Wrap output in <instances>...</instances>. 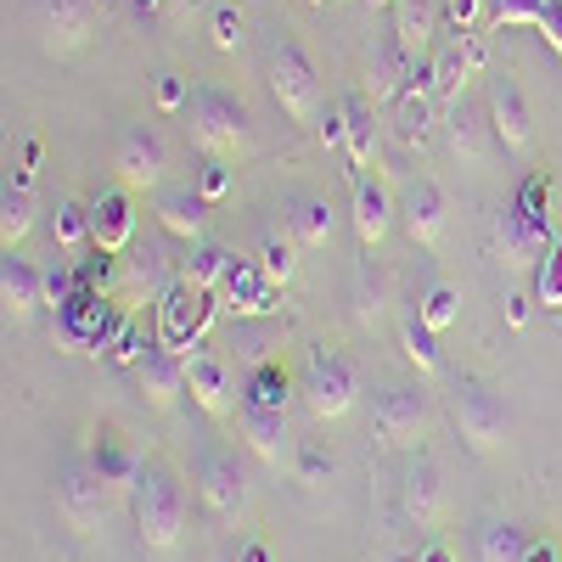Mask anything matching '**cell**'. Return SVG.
<instances>
[{
	"instance_id": "74e56055",
	"label": "cell",
	"mask_w": 562,
	"mask_h": 562,
	"mask_svg": "<svg viewBox=\"0 0 562 562\" xmlns=\"http://www.w3.org/2000/svg\"><path fill=\"white\" fill-rule=\"evenodd\" d=\"M248 405H265V411H281V405H288V371H281L276 360H259L254 383H248Z\"/></svg>"
},
{
	"instance_id": "60d3db41",
	"label": "cell",
	"mask_w": 562,
	"mask_h": 562,
	"mask_svg": "<svg viewBox=\"0 0 562 562\" xmlns=\"http://www.w3.org/2000/svg\"><path fill=\"white\" fill-rule=\"evenodd\" d=\"M535 304L540 310H562V243H551V254L535 270Z\"/></svg>"
},
{
	"instance_id": "f1b7e54d",
	"label": "cell",
	"mask_w": 562,
	"mask_h": 562,
	"mask_svg": "<svg viewBox=\"0 0 562 562\" xmlns=\"http://www.w3.org/2000/svg\"><path fill=\"white\" fill-rule=\"evenodd\" d=\"M90 467L102 473V484H108L113 495L135 490V479H140V456H135L119 434H102V439H97V450H90Z\"/></svg>"
},
{
	"instance_id": "2e32d148",
	"label": "cell",
	"mask_w": 562,
	"mask_h": 562,
	"mask_svg": "<svg viewBox=\"0 0 562 562\" xmlns=\"http://www.w3.org/2000/svg\"><path fill=\"white\" fill-rule=\"evenodd\" d=\"M135 383H140V394H147L153 411H175L180 394H192L186 389V355H175L164 344H153L147 355L135 360Z\"/></svg>"
},
{
	"instance_id": "d4e9b609",
	"label": "cell",
	"mask_w": 562,
	"mask_h": 562,
	"mask_svg": "<svg viewBox=\"0 0 562 562\" xmlns=\"http://www.w3.org/2000/svg\"><path fill=\"white\" fill-rule=\"evenodd\" d=\"M90 243H97L102 254H113V259L135 243V214H130L124 192H102L97 203H90Z\"/></svg>"
},
{
	"instance_id": "44dd1931",
	"label": "cell",
	"mask_w": 562,
	"mask_h": 562,
	"mask_svg": "<svg viewBox=\"0 0 562 562\" xmlns=\"http://www.w3.org/2000/svg\"><path fill=\"white\" fill-rule=\"evenodd\" d=\"M243 439H248V450H254L259 461H270V467H293L299 439H293V428H288V416H281V411L243 405Z\"/></svg>"
},
{
	"instance_id": "ffe728a7",
	"label": "cell",
	"mask_w": 562,
	"mask_h": 562,
	"mask_svg": "<svg viewBox=\"0 0 562 562\" xmlns=\"http://www.w3.org/2000/svg\"><path fill=\"white\" fill-rule=\"evenodd\" d=\"M186 389H192V400L209 411V416H225L231 405H237V378H231V366L209 349L186 355Z\"/></svg>"
},
{
	"instance_id": "e575fe53",
	"label": "cell",
	"mask_w": 562,
	"mask_h": 562,
	"mask_svg": "<svg viewBox=\"0 0 562 562\" xmlns=\"http://www.w3.org/2000/svg\"><path fill=\"white\" fill-rule=\"evenodd\" d=\"M524 551H529V540H524V529L518 524H484L479 529V562H524Z\"/></svg>"
},
{
	"instance_id": "b9f144b4",
	"label": "cell",
	"mask_w": 562,
	"mask_h": 562,
	"mask_svg": "<svg viewBox=\"0 0 562 562\" xmlns=\"http://www.w3.org/2000/svg\"><path fill=\"white\" fill-rule=\"evenodd\" d=\"M378 315H383V276L371 265H360V276H355V321L371 326Z\"/></svg>"
},
{
	"instance_id": "9c48e42d",
	"label": "cell",
	"mask_w": 562,
	"mask_h": 562,
	"mask_svg": "<svg viewBox=\"0 0 562 562\" xmlns=\"http://www.w3.org/2000/svg\"><path fill=\"white\" fill-rule=\"evenodd\" d=\"M209 299L203 288H192V281H175V288L158 299V344L164 349H198V338L209 333Z\"/></svg>"
},
{
	"instance_id": "5bb4252c",
	"label": "cell",
	"mask_w": 562,
	"mask_h": 562,
	"mask_svg": "<svg viewBox=\"0 0 562 562\" xmlns=\"http://www.w3.org/2000/svg\"><path fill=\"white\" fill-rule=\"evenodd\" d=\"M198 490H203V501H209L214 518H237V512L248 506V479H243L237 456H225V450H203V461H198Z\"/></svg>"
},
{
	"instance_id": "1f68e13d",
	"label": "cell",
	"mask_w": 562,
	"mask_h": 562,
	"mask_svg": "<svg viewBox=\"0 0 562 562\" xmlns=\"http://www.w3.org/2000/svg\"><path fill=\"white\" fill-rule=\"evenodd\" d=\"M34 225V192L23 180H7V192H0V248H18Z\"/></svg>"
},
{
	"instance_id": "52a82bcc",
	"label": "cell",
	"mask_w": 562,
	"mask_h": 562,
	"mask_svg": "<svg viewBox=\"0 0 562 562\" xmlns=\"http://www.w3.org/2000/svg\"><path fill=\"white\" fill-rule=\"evenodd\" d=\"M108 501L113 490L102 484V473L90 461H68L63 467V479H57V506H63V524L74 535H97L102 518H108Z\"/></svg>"
},
{
	"instance_id": "9a60e30c",
	"label": "cell",
	"mask_w": 562,
	"mask_h": 562,
	"mask_svg": "<svg viewBox=\"0 0 562 562\" xmlns=\"http://www.w3.org/2000/svg\"><path fill=\"white\" fill-rule=\"evenodd\" d=\"M411 79H422V68L400 52V40L371 45V57H366V102L371 108H394Z\"/></svg>"
},
{
	"instance_id": "7c38bea8",
	"label": "cell",
	"mask_w": 562,
	"mask_h": 562,
	"mask_svg": "<svg viewBox=\"0 0 562 562\" xmlns=\"http://www.w3.org/2000/svg\"><path fill=\"white\" fill-rule=\"evenodd\" d=\"M220 299H225V310L237 315V321H265V315L281 310V288L265 276V265L237 259V254H231V270L220 281Z\"/></svg>"
},
{
	"instance_id": "f6af8a7d",
	"label": "cell",
	"mask_w": 562,
	"mask_h": 562,
	"mask_svg": "<svg viewBox=\"0 0 562 562\" xmlns=\"http://www.w3.org/2000/svg\"><path fill=\"white\" fill-rule=\"evenodd\" d=\"M439 12H445L450 34H479V23H484V0H439Z\"/></svg>"
},
{
	"instance_id": "4fadbf2b",
	"label": "cell",
	"mask_w": 562,
	"mask_h": 562,
	"mask_svg": "<svg viewBox=\"0 0 562 562\" xmlns=\"http://www.w3.org/2000/svg\"><path fill=\"white\" fill-rule=\"evenodd\" d=\"M113 169L130 192H158L164 186V169H169V153L153 130H124L119 147H113Z\"/></svg>"
},
{
	"instance_id": "7dc6e473",
	"label": "cell",
	"mask_w": 562,
	"mask_h": 562,
	"mask_svg": "<svg viewBox=\"0 0 562 562\" xmlns=\"http://www.w3.org/2000/svg\"><path fill=\"white\" fill-rule=\"evenodd\" d=\"M209 29H214V45H220V52H237V45L248 40V34H243V12H237V7H214V23H209Z\"/></svg>"
},
{
	"instance_id": "d6a6232c",
	"label": "cell",
	"mask_w": 562,
	"mask_h": 562,
	"mask_svg": "<svg viewBox=\"0 0 562 562\" xmlns=\"http://www.w3.org/2000/svg\"><path fill=\"white\" fill-rule=\"evenodd\" d=\"M225 270H231V254L225 248L192 243V248H186V265H180V281H192V288H203V293H220Z\"/></svg>"
},
{
	"instance_id": "6da1fadb",
	"label": "cell",
	"mask_w": 562,
	"mask_h": 562,
	"mask_svg": "<svg viewBox=\"0 0 562 562\" xmlns=\"http://www.w3.org/2000/svg\"><path fill=\"white\" fill-rule=\"evenodd\" d=\"M192 135L209 158H243L254 147V124L248 108L220 85H198L192 90Z\"/></svg>"
},
{
	"instance_id": "4dcf8cb0",
	"label": "cell",
	"mask_w": 562,
	"mask_h": 562,
	"mask_svg": "<svg viewBox=\"0 0 562 562\" xmlns=\"http://www.w3.org/2000/svg\"><path fill=\"white\" fill-rule=\"evenodd\" d=\"M288 209H293V237H299L304 248H326V243H333V231H338V209L326 203V198L299 192Z\"/></svg>"
},
{
	"instance_id": "836d02e7",
	"label": "cell",
	"mask_w": 562,
	"mask_h": 562,
	"mask_svg": "<svg viewBox=\"0 0 562 562\" xmlns=\"http://www.w3.org/2000/svg\"><path fill=\"white\" fill-rule=\"evenodd\" d=\"M400 338H405V360L422 371V378H434V371H439V344H434V326L422 321L416 310H405V321H400Z\"/></svg>"
},
{
	"instance_id": "f907efd6",
	"label": "cell",
	"mask_w": 562,
	"mask_h": 562,
	"mask_svg": "<svg viewBox=\"0 0 562 562\" xmlns=\"http://www.w3.org/2000/svg\"><path fill=\"white\" fill-rule=\"evenodd\" d=\"M315 135L326 140V147H349V130H344V113H321Z\"/></svg>"
},
{
	"instance_id": "4316f807",
	"label": "cell",
	"mask_w": 562,
	"mask_h": 562,
	"mask_svg": "<svg viewBox=\"0 0 562 562\" xmlns=\"http://www.w3.org/2000/svg\"><path fill=\"white\" fill-rule=\"evenodd\" d=\"M490 135H495L490 108L479 113V108L456 102V113H450V153H456L461 164H484V158H490Z\"/></svg>"
},
{
	"instance_id": "bcb514c9",
	"label": "cell",
	"mask_w": 562,
	"mask_h": 562,
	"mask_svg": "<svg viewBox=\"0 0 562 562\" xmlns=\"http://www.w3.org/2000/svg\"><path fill=\"white\" fill-rule=\"evenodd\" d=\"M231 186H237V175H231V158H209L203 175H198V192H203L209 203H220V198H231Z\"/></svg>"
},
{
	"instance_id": "7402d4cb",
	"label": "cell",
	"mask_w": 562,
	"mask_h": 562,
	"mask_svg": "<svg viewBox=\"0 0 562 562\" xmlns=\"http://www.w3.org/2000/svg\"><path fill=\"white\" fill-rule=\"evenodd\" d=\"M473 79V57H467V34H450V40H439L434 45V57H428V68H422V85L434 90V102H461V85Z\"/></svg>"
},
{
	"instance_id": "d6986e66",
	"label": "cell",
	"mask_w": 562,
	"mask_h": 562,
	"mask_svg": "<svg viewBox=\"0 0 562 562\" xmlns=\"http://www.w3.org/2000/svg\"><path fill=\"white\" fill-rule=\"evenodd\" d=\"M349 186H355V237L360 248H378L389 237V225H394V203H389V186L383 180H371L366 169H349Z\"/></svg>"
},
{
	"instance_id": "7bdbcfd3",
	"label": "cell",
	"mask_w": 562,
	"mask_h": 562,
	"mask_svg": "<svg viewBox=\"0 0 562 562\" xmlns=\"http://www.w3.org/2000/svg\"><path fill=\"white\" fill-rule=\"evenodd\" d=\"M540 12H546V0H495L490 23L495 29H540Z\"/></svg>"
},
{
	"instance_id": "277c9868",
	"label": "cell",
	"mask_w": 562,
	"mask_h": 562,
	"mask_svg": "<svg viewBox=\"0 0 562 562\" xmlns=\"http://www.w3.org/2000/svg\"><path fill=\"white\" fill-rule=\"evenodd\" d=\"M270 97L293 124H310V130L321 124V79H315V63L304 57L299 40L270 45Z\"/></svg>"
},
{
	"instance_id": "5b68a950",
	"label": "cell",
	"mask_w": 562,
	"mask_h": 562,
	"mask_svg": "<svg viewBox=\"0 0 562 562\" xmlns=\"http://www.w3.org/2000/svg\"><path fill=\"white\" fill-rule=\"evenodd\" d=\"M450 416H456V434L467 439V450L490 456V450L506 445V405H501L495 389H484V383H456Z\"/></svg>"
},
{
	"instance_id": "ac0fdd59",
	"label": "cell",
	"mask_w": 562,
	"mask_h": 562,
	"mask_svg": "<svg viewBox=\"0 0 562 562\" xmlns=\"http://www.w3.org/2000/svg\"><path fill=\"white\" fill-rule=\"evenodd\" d=\"M394 40H400V52L416 63V68H428L434 57V34H439V0H394Z\"/></svg>"
},
{
	"instance_id": "681fc988",
	"label": "cell",
	"mask_w": 562,
	"mask_h": 562,
	"mask_svg": "<svg viewBox=\"0 0 562 562\" xmlns=\"http://www.w3.org/2000/svg\"><path fill=\"white\" fill-rule=\"evenodd\" d=\"M158 108H164V113L186 108V79H180V74H158Z\"/></svg>"
},
{
	"instance_id": "e0dca14e",
	"label": "cell",
	"mask_w": 562,
	"mask_h": 562,
	"mask_svg": "<svg viewBox=\"0 0 562 562\" xmlns=\"http://www.w3.org/2000/svg\"><path fill=\"white\" fill-rule=\"evenodd\" d=\"M400 220H405V237L416 248H439V237H445V192L434 180H405L400 186Z\"/></svg>"
},
{
	"instance_id": "c3c4849f",
	"label": "cell",
	"mask_w": 562,
	"mask_h": 562,
	"mask_svg": "<svg viewBox=\"0 0 562 562\" xmlns=\"http://www.w3.org/2000/svg\"><path fill=\"white\" fill-rule=\"evenodd\" d=\"M540 40L562 57V0H546V12H540Z\"/></svg>"
},
{
	"instance_id": "3957f363",
	"label": "cell",
	"mask_w": 562,
	"mask_h": 562,
	"mask_svg": "<svg viewBox=\"0 0 562 562\" xmlns=\"http://www.w3.org/2000/svg\"><path fill=\"white\" fill-rule=\"evenodd\" d=\"M135 524H140V546L147 551H175L186 535V495L164 467H140L135 479Z\"/></svg>"
},
{
	"instance_id": "db71d44e",
	"label": "cell",
	"mask_w": 562,
	"mask_h": 562,
	"mask_svg": "<svg viewBox=\"0 0 562 562\" xmlns=\"http://www.w3.org/2000/svg\"><path fill=\"white\" fill-rule=\"evenodd\" d=\"M529 304H535V299H512V310H506L512 326H524V321H529Z\"/></svg>"
},
{
	"instance_id": "ab89813d",
	"label": "cell",
	"mask_w": 562,
	"mask_h": 562,
	"mask_svg": "<svg viewBox=\"0 0 562 562\" xmlns=\"http://www.w3.org/2000/svg\"><path fill=\"white\" fill-rule=\"evenodd\" d=\"M293 479H299L304 490H321L326 479H333V456H326L315 439H299V450H293Z\"/></svg>"
},
{
	"instance_id": "8d00e7d4",
	"label": "cell",
	"mask_w": 562,
	"mask_h": 562,
	"mask_svg": "<svg viewBox=\"0 0 562 562\" xmlns=\"http://www.w3.org/2000/svg\"><path fill=\"white\" fill-rule=\"evenodd\" d=\"M52 237H57V248L79 254V248L90 243V209H79V203H57V209H52Z\"/></svg>"
},
{
	"instance_id": "7a4b0ae2",
	"label": "cell",
	"mask_w": 562,
	"mask_h": 562,
	"mask_svg": "<svg viewBox=\"0 0 562 562\" xmlns=\"http://www.w3.org/2000/svg\"><path fill=\"white\" fill-rule=\"evenodd\" d=\"M299 394H304V405H310L321 422L349 416L355 400H360L355 360H349L344 349H333V344H315V349L304 355V371H299Z\"/></svg>"
},
{
	"instance_id": "8992f818",
	"label": "cell",
	"mask_w": 562,
	"mask_h": 562,
	"mask_svg": "<svg viewBox=\"0 0 562 562\" xmlns=\"http://www.w3.org/2000/svg\"><path fill=\"white\" fill-rule=\"evenodd\" d=\"M490 243H495V259H501L506 270L535 276V270H540V259H546V254H551V243H557V231L535 225L518 203H506V209L495 214V225H490Z\"/></svg>"
},
{
	"instance_id": "d590c367",
	"label": "cell",
	"mask_w": 562,
	"mask_h": 562,
	"mask_svg": "<svg viewBox=\"0 0 562 562\" xmlns=\"http://www.w3.org/2000/svg\"><path fill=\"white\" fill-rule=\"evenodd\" d=\"M259 265H265V276L276 281V288H293L299 281V237H270L259 243Z\"/></svg>"
},
{
	"instance_id": "603a6c76",
	"label": "cell",
	"mask_w": 562,
	"mask_h": 562,
	"mask_svg": "<svg viewBox=\"0 0 562 562\" xmlns=\"http://www.w3.org/2000/svg\"><path fill=\"white\" fill-rule=\"evenodd\" d=\"M400 506H405V518L416 529H439V518H445V484H439V467L434 461H411L405 467Z\"/></svg>"
},
{
	"instance_id": "816d5d0a",
	"label": "cell",
	"mask_w": 562,
	"mask_h": 562,
	"mask_svg": "<svg viewBox=\"0 0 562 562\" xmlns=\"http://www.w3.org/2000/svg\"><path fill=\"white\" fill-rule=\"evenodd\" d=\"M524 562H562V551H557V540H529Z\"/></svg>"
},
{
	"instance_id": "ee69618b",
	"label": "cell",
	"mask_w": 562,
	"mask_h": 562,
	"mask_svg": "<svg viewBox=\"0 0 562 562\" xmlns=\"http://www.w3.org/2000/svg\"><path fill=\"white\" fill-rule=\"evenodd\" d=\"M518 209H524L535 225H546V231H551V180H546V175H529V180H524Z\"/></svg>"
},
{
	"instance_id": "30bf717a",
	"label": "cell",
	"mask_w": 562,
	"mask_h": 562,
	"mask_svg": "<svg viewBox=\"0 0 562 562\" xmlns=\"http://www.w3.org/2000/svg\"><path fill=\"white\" fill-rule=\"evenodd\" d=\"M484 108H490V124H495L501 153L529 158V153H535V113H529V102H524L518 79L490 74V97H484Z\"/></svg>"
},
{
	"instance_id": "8fae6325",
	"label": "cell",
	"mask_w": 562,
	"mask_h": 562,
	"mask_svg": "<svg viewBox=\"0 0 562 562\" xmlns=\"http://www.w3.org/2000/svg\"><path fill=\"white\" fill-rule=\"evenodd\" d=\"M371 428H378V445H389V450L416 445L428 434V400H422V389H411V383L383 389L378 405H371Z\"/></svg>"
},
{
	"instance_id": "f35d334b",
	"label": "cell",
	"mask_w": 562,
	"mask_h": 562,
	"mask_svg": "<svg viewBox=\"0 0 562 562\" xmlns=\"http://www.w3.org/2000/svg\"><path fill=\"white\" fill-rule=\"evenodd\" d=\"M416 315L428 321L434 333H445V326H450V321L461 315V299H456V288H450V281H434V288L416 299Z\"/></svg>"
},
{
	"instance_id": "6f0895ef",
	"label": "cell",
	"mask_w": 562,
	"mask_h": 562,
	"mask_svg": "<svg viewBox=\"0 0 562 562\" xmlns=\"http://www.w3.org/2000/svg\"><path fill=\"white\" fill-rule=\"evenodd\" d=\"M371 7H394V0H371Z\"/></svg>"
},
{
	"instance_id": "ba28073f",
	"label": "cell",
	"mask_w": 562,
	"mask_h": 562,
	"mask_svg": "<svg viewBox=\"0 0 562 562\" xmlns=\"http://www.w3.org/2000/svg\"><path fill=\"white\" fill-rule=\"evenodd\" d=\"M97 0H29V18H34V34L45 52H79V45L90 40V29H97Z\"/></svg>"
},
{
	"instance_id": "cb8c5ba5",
	"label": "cell",
	"mask_w": 562,
	"mask_h": 562,
	"mask_svg": "<svg viewBox=\"0 0 562 562\" xmlns=\"http://www.w3.org/2000/svg\"><path fill=\"white\" fill-rule=\"evenodd\" d=\"M0 304H7V321H29L45 304V276L29 259H18L12 248L0 259Z\"/></svg>"
},
{
	"instance_id": "484cf974",
	"label": "cell",
	"mask_w": 562,
	"mask_h": 562,
	"mask_svg": "<svg viewBox=\"0 0 562 562\" xmlns=\"http://www.w3.org/2000/svg\"><path fill=\"white\" fill-rule=\"evenodd\" d=\"M158 225L180 243H203V225H209V198L192 192V186H175V192L158 198Z\"/></svg>"
},
{
	"instance_id": "f546056e",
	"label": "cell",
	"mask_w": 562,
	"mask_h": 562,
	"mask_svg": "<svg viewBox=\"0 0 562 562\" xmlns=\"http://www.w3.org/2000/svg\"><path fill=\"white\" fill-rule=\"evenodd\" d=\"M344 130H349V169H366L371 158H378V108H371L366 97H344Z\"/></svg>"
},
{
	"instance_id": "f5cc1de1",
	"label": "cell",
	"mask_w": 562,
	"mask_h": 562,
	"mask_svg": "<svg viewBox=\"0 0 562 562\" xmlns=\"http://www.w3.org/2000/svg\"><path fill=\"white\" fill-rule=\"evenodd\" d=\"M237 562H270V546H265V540H248V546L237 551Z\"/></svg>"
},
{
	"instance_id": "9f6ffc18",
	"label": "cell",
	"mask_w": 562,
	"mask_h": 562,
	"mask_svg": "<svg viewBox=\"0 0 562 562\" xmlns=\"http://www.w3.org/2000/svg\"><path fill=\"white\" fill-rule=\"evenodd\" d=\"M315 7H344V0H315Z\"/></svg>"
},
{
	"instance_id": "11a10c76",
	"label": "cell",
	"mask_w": 562,
	"mask_h": 562,
	"mask_svg": "<svg viewBox=\"0 0 562 562\" xmlns=\"http://www.w3.org/2000/svg\"><path fill=\"white\" fill-rule=\"evenodd\" d=\"M422 562H456V557H450V546H428V551H422Z\"/></svg>"
},
{
	"instance_id": "83f0119b",
	"label": "cell",
	"mask_w": 562,
	"mask_h": 562,
	"mask_svg": "<svg viewBox=\"0 0 562 562\" xmlns=\"http://www.w3.org/2000/svg\"><path fill=\"white\" fill-rule=\"evenodd\" d=\"M389 113H394L400 147H422V140L434 135V90H428V85H405V97H400Z\"/></svg>"
}]
</instances>
